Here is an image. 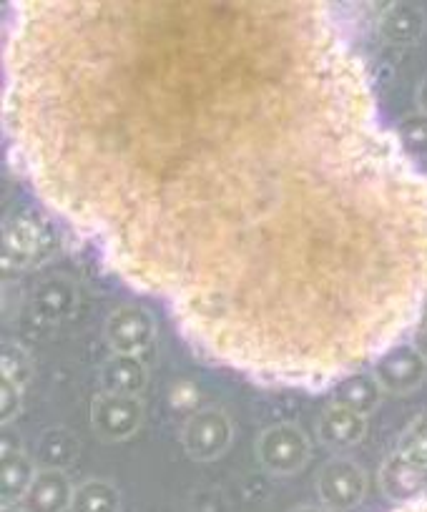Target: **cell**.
Here are the masks:
<instances>
[{
  "mask_svg": "<svg viewBox=\"0 0 427 512\" xmlns=\"http://www.w3.org/2000/svg\"><path fill=\"white\" fill-rule=\"evenodd\" d=\"M380 485L382 492L397 505L417 500V497L427 495V465L395 450L382 462Z\"/></svg>",
  "mask_w": 427,
  "mask_h": 512,
  "instance_id": "ba28073f",
  "label": "cell"
},
{
  "mask_svg": "<svg viewBox=\"0 0 427 512\" xmlns=\"http://www.w3.org/2000/svg\"><path fill=\"white\" fill-rule=\"evenodd\" d=\"M76 304V287L68 279H48L46 284L38 287L36 294V314L43 319H58L66 317Z\"/></svg>",
  "mask_w": 427,
  "mask_h": 512,
  "instance_id": "e0dca14e",
  "label": "cell"
},
{
  "mask_svg": "<svg viewBox=\"0 0 427 512\" xmlns=\"http://www.w3.org/2000/svg\"><path fill=\"white\" fill-rule=\"evenodd\" d=\"M43 249L41 226L26 216H13L3 226V272H21L38 262Z\"/></svg>",
  "mask_w": 427,
  "mask_h": 512,
  "instance_id": "9c48e42d",
  "label": "cell"
},
{
  "mask_svg": "<svg viewBox=\"0 0 427 512\" xmlns=\"http://www.w3.org/2000/svg\"><path fill=\"white\" fill-rule=\"evenodd\" d=\"M149 382V369L141 362V357L131 354H114L109 362L101 367V390L114 392V395H134L144 392Z\"/></svg>",
  "mask_w": 427,
  "mask_h": 512,
  "instance_id": "7c38bea8",
  "label": "cell"
},
{
  "mask_svg": "<svg viewBox=\"0 0 427 512\" xmlns=\"http://www.w3.org/2000/svg\"><path fill=\"white\" fill-rule=\"evenodd\" d=\"M0 364H3V372H0L3 382H11L18 390H26L28 379H31V359H28L26 349L8 342L3 347V362Z\"/></svg>",
  "mask_w": 427,
  "mask_h": 512,
  "instance_id": "ffe728a7",
  "label": "cell"
},
{
  "mask_svg": "<svg viewBox=\"0 0 427 512\" xmlns=\"http://www.w3.org/2000/svg\"><path fill=\"white\" fill-rule=\"evenodd\" d=\"M367 492V475L357 462L332 460L317 477L319 502L332 512H347L362 502Z\"/></svg>",
  "mask_w": 427,
  "mask_h": 512,
  "instance_id": "5b68a950",
  "label": "cell"
},
{
  "mask_svg": "<svg viewBox=\"0 0 427 512\" xmlns=\"http://www.w3.org/2000/svg\"><path fill=\"white\" fill-rule=\"evenodd\" d=\"M382 387L377 382L375 374L370 372H352L347 377H342L337 382V392H335V402L337 405L347 407V410H355L360 415H370L377 405H380L382 397Z\"/></svg>",
  "mask_w": 427,
  "mask_h": 512,
  "instance_id": "5bb4252c",
  "label": "cell"
},
{
  "mask_svg": "<svg viewBox=\"0 0 427 512\" xmlns=\"http://www.w3.org/2000/svg\"><path fill=\"white\" fill-rule=\"evenodd\" d=\"M380 21V31L392 43H415L425 31V13L412 3H392Z\"/></svg>",
  "mask_w": 427,
  "mask_h": 512,
  "instance_id": "9a60e30c",
  "label": "cell"
},
{
  "mask_svg": "<svg viewBox=\"0 0 427 512\" xmlns=\"http://www.w3.org/2000/svg\"><path fill=\"white\" fill-rule=\"evenodd\" d=\"M144 422V405L134 395L98 392L91 402V427L101 440L121 442L139 432Z\"/></svg>",
  "mask_w": 427,
  "mask_h": 512,
  "instance_id": "3957f363",
  "label": "cell"
},
{
  "mask_svg": "<svg viewBox=\"0 0 427 512\" xmlns=\"http://www.w3.org/2000/svg\"><path fill=\"white\" fill-rule=\"evenodd\" d=\"M395 512H427V495L417 497V500L412 502H405V505L397 507Z\"/></svg>",
  "mask_w": 427,
  "mask_h": 512,
  "instance_id": "cb8c5ba5",
  "label": "cell"
},
{
  "mask_svg": "<svg viewBox=\"0 0 427 512\" xmlns=\"http://www.w3.org/2000/svg\"><path fill=\"white\" fill-rule=\"evenodd\" d=\"M412 347L427 359V307L422 309L420 319H417L415 327H412Z\"/></svg>",
  "mask_w": 427,
  "mask_h": 512,
  "instance_id": "603a6c76",
  "label": "cell"
},
{
  "mask_svg": "<svg viewBox=\"0 0 427 512\" xmlns=\"http://www.w3.org/2000/svg\"><path fill=\"white\" fill-rule=\"evenodd\" d=\"M257 455L264 470H269L272 475L287 477L304 470L309 455H312V447H309V440L302 432V427L282 422V425L267 427L259 435Z\"/></svg>",
  "mask_w": 427,
  "mask_h": 512,
  "instance_id": "7a4b0ae2",
  "label": "cell"
},
{
  "mask_svg": "<svg viewBox=\"0 0 427 512\" xmlns=\"http://www.w3.org/2000/svg\"><path fill=\"white\" fill-rule=\"evenodd\" d=\"M397 141H400L402 151L410 154H427V116L425 113H412V116L402 118L400 126L395 131Z\"/></svg>",
  "mask_w": 427,
  "mask_h": 512,
  "instance_id": "ac0fdd59",
  "label": "cell"
},
{
  "mask_svg": "<svg viewBox=\"0 0 427 512\" xmlns=\"http://www.w3.org/2000/svg\"><path fill=\"white\" fill-rule=\"evenodd\" d=\"M417 108H420V113L427 116V78L420 83V88H417Z\"/></svg>",
  "mask_w": 427,
  "mask_h": 512,
  "instance_id": "d4e9b609",
  "label": "cell"
},
{
  "mask_svg": "<svg viewBox=\"0 0 427 512\" xmlns=\"http://www.w3.org/2000/svg\"><path fill=\"white\" fill-rule=\"evenodd\" d=\"M372 374L385 392L407 395L425 382L427 359L412 344L397 342L375 359V372Z\"/></svg>",
  "mask_w": 427,
  "mask_h": 512,
  "instance_id": "52a82bcc",
  "label": "cell"
},
{
  "mask_svg": "<svg viewBox=\"0 0 427 512\" xmlns=\"http://www.w3.org/2000/svg\"><path fill=\"white\" fill-rule=\"evenodd\" d=\"M121 495L109 480H88L73 490L71 512H119Z\"/></svg>",
  "mask_w": 427,
  "mask_h": 512,
  "instance_id": "2e32d148",
  "label": "cell"
},
{
  "mask_svg": "<svg viewBox=\"0 0 427 512\" xmlns=\"http://www.w3.org/2000/svg\"><path fill=\"white\" fill-rule=\"evenodd\" d=\"M397 452L427 465V410L407 425L400 442H397Z\"/></svg>",
  "mask_w": 427,
  "mask_h": 512,
  "instance_id": "44dd1931",
  "label": "cell"
},
{
  "mask_svg": "<svg viewBox=\"0 0 427 512\" xmlns=\"http://www.w3.org/2000/svg\"><path fill=\"white\" fill-rule=\"evenodd\" d=\"M76 452L78 445L66 430H51L41 442V457L48 462L46 467H56V470H63V465H68Z\"/></svg>",
  "mask_w": 427,
  "mask_h": 512,
  "instance_id": "d6986e66",
  "label": "cell"
},
{
  "mask_svg": "<svg viewBox=\"0 0 427 512\" xmlns=\"http://www.w3.org/2000/svg\"><path fill=\"white\" fill-rule=\"evenodd\" d=\"M292 512H332V510H327L325 505H307V507H297V510Z\"/></svg>",
  "mask_w": 427,
  "mask_h": 512,
  "instance_id": "484cf974",
  "label": "cell"
},
{
  "mask_svg": "<svg viewBox=\"0 0 427 512\" xmlns=\"http://www.w3.org/2000/svg\"><path fill=\"white\" fill-rule=\"evenodd\" d=\"M367 420L365 415L355 410H347L342 405H330L317 422L319 440L325 445L335 447V450H342V447H352L365 437Z\"/></svg>",
  "mask_w": 427,
  "mask_h": 512,
  "instance_id": "8fae6325",
  "label": "cell"
},
{
  "mask_svg": "<svg viewBox=\"0 0 427 512\" xmlns=\"http://www.w3.org/2000/svg\"><path fill=\"white\" fill-rule=\"evenodd\" d=\"M319 0H18L36 194L211 362L319 390L427 307V176Z\"/></svg>",
  "mask_w": 427,
  "mask_h": 512,
  "instance_id": "6da1fadb",
  "label": "cell"
},
{
  "mask_svg": "<svg viewBox=\"0 0 427 512\" xmlns=\"http://www.w3.org/2000/svg\"><path fill=\"white\" fill-rule=\"evenodd\" d=\"M0 512H26V507H23L21 502H16V505H3V510Z\"/></svg>",
  "mask_w": 427,
  "mask_h": 512,
  "instance_id": "4316f807",
  "label": "cell"
},
{
  "mask_svg": "<svg viewBox=\"0 0 427 512\" xmlns=\"http://www.w3.org/2000/svg\"><path fill=\"white\" fill-rule=\"evenodd\" d=\"M36 472V465L26 452L3 445V455H0V497H3V505L21 502Z\"/></svg>",
  "mask_w": 427,
  "mask_h": 512,
  "instance_id": "4fadbf2b",
  "label": "cell"
},
{
  "mask_svg": "<svg viewBox=\"0 0 427 512\" xmlns=\"http://www.w3.org/2000/svg\"><path fill=\"white\" fill-rule=\"evenodd\" d=\"M21 397L23 390H18L16 384L0 379V412H3L0 420H3V425H8L21 412Z\"/></svg>",
  "mask_w": 427,
  "mask_h": 512,
  "instance_id": "7402d4cb",
  "label": "cell"
},
{
  "mask_svg": "<svg viewBox=\"0 0 427 512\" xmlns=\"http://www.w3.org/2000/svg\"><path fill=\"white\" fill-rule=\"evenodd\" d=\"M106 342L114 349V354H131V357H141L149 352V347L156 339V322L144 307L136 304H124V307L114 309L106 319Z\"/></svg>",
  "mask_w": 427,
  "mask_h": 512,
  "instance_id": "8992f818",
  "label": "cell"
},
{
  "mask_svg": "<svg viewBox=\"0 0 427 512\" xmlns=\"http://www.w3.org/2000/svg\"><path fill=\"white\" fill-rule=\"evenodd\" d=\"M73 490L76 487L71 485L66 472L56 467H43L33 477L21 505L26 507V512H66L71 510Z\"/></svg>",
  "mask_w": 427,
  "mask_h": 512,
  "instance_id": "30bf717a",
  "label": "cell"
},
{
  "mask_svg": "<svg viewBox=\"0 0 427 512\" xmlns=\"http://www.w3.org/2000/svg\"><path fill=\"white\" fill-rule=\"evenodd\" d=\"M232 420L217 407H206L191 415L181 432V445L191 460L211 462L222 457L232 445Z\"/></svg>",
  "mask_w": 427,
  "mask_h": 512,
  "instance_id": "277c9868",
  "label": "cell"
}]
</instances>
